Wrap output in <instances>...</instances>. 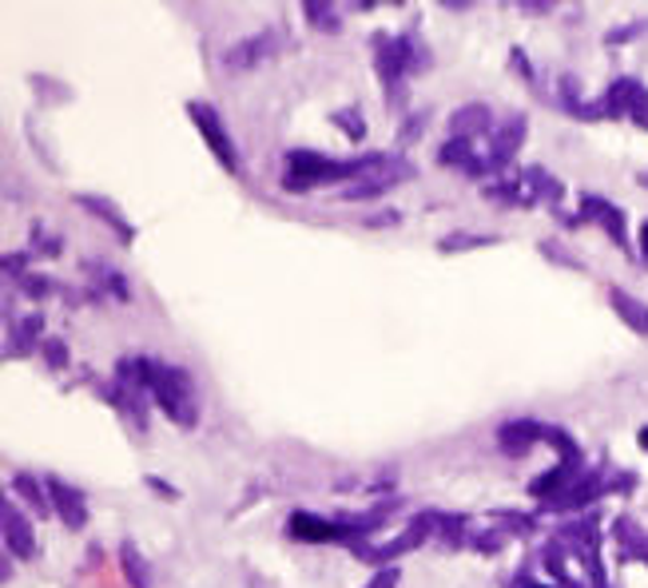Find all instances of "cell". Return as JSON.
I'll use <instances>...</instances> for the list:
<instances>
[{
  "label": "cell",
  "mask_w": 648,
  "mask_h": 588,
  "mask_svg": "<svg viewBox=\"0 0 648 588\" xmlns=\"http://www.w3.org/2000/svg\"><path fill=\"white\" fill-rule=\"evenodd\" d=\"M613 306H616L621 314H625V323H628V326H637V330H648V311L640 306V302L628 299L625 290H613Z\"/></svg>",
  "instance_id": "cell-4"
},
{
  "label": "cell",
  "mask_w": 648,
  "mask_h": 588,
  "mask_svg": "<svg viewBox=\"0 0 648 588\" xmlns=\"http://www.w3.org/2000/svg\"><path fill=\"white\" fill-rule=\"evenodd\" d=\"M4 541L12 545L16 556H33V533H28V525L21 521L16 509H4Z\"/></svg>",
  "instance_id": "cell-2"
},
{
  "label": "cell",
  "mask_w": 648,
  "mask_h": 588,
  "mask_svg": "<svg viewBox=\"0 0 648 588\" xmlns=\"http://www.w3.org/2000/svg\"><path fill=\"white\" fill-rule=\"evenodd\" d=\"M52 493H57L60 509H64V521H68V525H84L80 501H76V497H68V489H64V485H52Z\"/></svg>",
  "instance_id": "cell-5"
},
{
  "label": "cell",
  "mask_w": 648,
  "mask_h": 588,
  "mask_svg": "<svg viewBox=\"0 0 648 588\" xmlns=\"http://www.w3.org/2000/svg\"><path fill=\"white\" fill-rule=\"evenodd\" d=\"M271 40H263V36H251V40H244V45H235V48H227V68H235V72H247V68H256L259 60L271 52Z\"/></svg>",
  "instance_id": "cell-1"
},
{
  "label": "cell",
  "mask_w": 648,
  "mask_h": 588,
  "mask_svg": "<svg viewBox=\"0 0 648 588\" xmlns=\"http://www.w3.org/2000/svg\"><path fill=\"white\" fill-rule=\"evenodd\" d=\"M371 588H394V573H383V577L374 580V585H371Z\"/></svg>",
  "instance_id": "cell-6"
},
{
  "label": "cell",
  "mask_w": 648,
  "mask_h": 588,
  "mask_svg": "<svg viewBox=\"0 0 648 588\" xmlns=\"http://www.w3.org/2000/svg\"><path fill=\"white\" fill-rule=\"evenodd\" d=\"M191 112H196V120L203 124V136H208V143H211L215 151H220V160L227 163V167H235V148H227V139L220 136V132H223L220 120L211 116L208 108H191Z\"/></svg>",
  "instance_id": "cell-3"
}]
</instances>
